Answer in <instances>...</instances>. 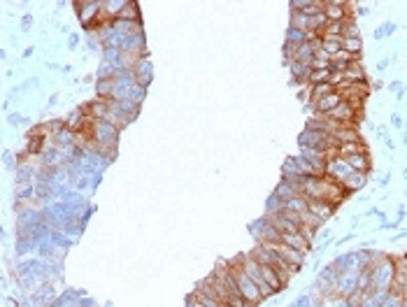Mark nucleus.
I'll return each instance as SVG.
<instances>
[{
	"label": "nucleus",
	"instance_id": "nucleus-1",
	"mask_svg": "<svg viewBox=\"0 0 407 307\" xmlns=\"http://www.w3.org/2000/svg\"><path fill=\"white\" fill-rule=\"evenodd\" d=\"M228 268H231V275L235 277L237 289H240V296L247 300V305H249V307H252V305H258V302L263 300V296H261V291H258L256 284H254L252 279H249V275H247V272L242 270V258L233 261Z\"/></svg>",
	"mask_w": 407,
	"mask_h": 307
},
{
	"label": "nucleus",
	"instance_id": "nucleus-2",
	"mask_svg": "<svg viewBox=\"0 0 407 307\" xmlns=\"http://www.w3.org/2000/svg\"><path fill=\"white\" fill-rule=\"evenodd\" d=\"M352 166H349L347 161H344V158H335V161H328L326 163V172H323V175L326 177H331V179H335V181H344L347 179L349 175H352Z\"/></svg>",
	"mask_w": 407,
	"mask_h": 307
},
{
	"label": "nucleus",
	"instance_id": "nucleus-3",
	"mask_svg": "<svg viewBox=\"0 0 407 307\" xmlns=\"http://www.w3.org/2000/svg\"><path fill=\"white\" fill-rule=\"evenodd\" d=\"M347 7L349 3H340V0H326L323 3V14L328 21H347Z\"/></svg>",
	"mask_w": 407,
	"mask_h": 307
},
{
	"label": "nucleus",
	"instance_id": "nucleus-4",
	"mask_svg": "<svg viewBox=\"0 0 407 307\" xmlns=\"http://www.w3.org/2000/svg\"><path fill=\"white\" fill-rule=\"evenodd\" d=\"M340 103H344V98H342L337 91H333L331 96H326V98H321L319 103H314V110H317L321 116H326V114H331V112L335 110Z\"/></svg>",
	"mask_w": 407,
	"mask_h": 307
},
{
	"label": "nucleus",
	"instance_id": "nucleus-5",
	"mask_svg": "<svg viewBox=\"0 0 407 307\" xmlns=\"http://www.w3.org/2000/svg\"><path fill=\"white\" fill-rule=\"evenodd\" d=\"M281 242L302 254H307V249H310V240H307L302 233H281Z\"/></svg>",
	"mask_w": 407,
	"mask_h": 307
},
{
	"label": "nucleus",
	"instance_id": "nucleus-6",
	"mask_svg": "<svg viewBox=\"0 0 407 307\" xmlns=\"http://www.w3.org/2000/svg\"><path fill=\"white\" fill-rule=\"evenodd\" d=\"M307 210L314 214L317 219H321V221H326L328 217L333 214V210H335V205H331V202H323V200H307Z\"/></svg>",
	"mask_w": 407,
	"mask_h": 307
},
{
	"label": "nucleus",
	"instance_id": "nucleus-7",
	"mask_svg": "<svg viewBox=\"0 0 407 307\" xmlns=\"http://www.w3.org/2000/svg\"><path fill=\"white\" fill-rule=\"evenodd\" d=\"M261 265V263H258ZM261 275H263V279H266V284L272 289V291H281L284 289V282H281V277L277 275V270L275 268H270V265H261Z\"/></svg>",
	"mask_w": 407,
	"mask_h": 307
},
{
	"label": "nucleus",
	"instance_id": "nucleus-8",
	"mask_svg": "<svg viewBox=\"0 0 407 307\" xmlns=\"http://www.w3.org/2000/svg\"><path fill=\"white\" fill-rule=\"evenodd\" d=\"M344 161L352 166L354 172H368L370 170V158H368V154H354V156H347Z\"/></svg>",
	"mask_w": 407,
	"mask_h": 307
},
{
	"label": "nucleus",
	"instance_id": "nucleus-9",
	"mask_svg": "<svg viewBox=\"0 0 407 307\" xmlns=\"http://www.w3.org/2000/svg\"><path fill=\"white\" fill-rule=\"evenodd\" d=\"M365 181H368L365 172H352L347 179L342 181V187L347 189V193H349V191H358L361 187H365Z\"/></svg>",
	"mask_w": 407,
	"mask_h": 307
},
{
	"label": "nucleus",
	"instance_id": "nucleus-10",
	"mask_svg": "<svg viewBox=\"0 0 407 307\" xmlns=\"http://www.w3.org/2000/svg\"><path fill=\"white\" fill-rule=\"evenodd\" d=\"M342 75H344V81H349V84H361V81H365V72H363L358 60H354L352 68H349L347 72H342Z\"/></svg>",
	"mask_w": 407,
	"mask_h": 307
},
{
	"label": "nucleus",
	"instance_id": "nucleus-11",
	"mask_svg": "<svg viewBox=\"0 0 407 307\" xmlns=\"http://www.w3.org/2000/svg\"><path fill=\"white\" fill-rule=\"evenodd\" d=\"M331 75H333L331 68H323V70H314V68H312L307 84H310V86H314V84H328V81H331Z\"/></svg>",
	"mask_w": 407,
	"mask_h": 307
},
{
	"label": "nucleus",
	"instance_id": "nucleus-12",
	"mask_svg": "<svg viewBox=\"0 0 407 307\" xmlns=\"http://www.w3.org/2000/svg\"><path fill=\"white\" fill-rule=\"evenodd\" d=\"M333 91H335V86L328 81V84H314L312 86V103H319L321 98H326V96H331Z\"/></svg>",
	"mask_w": 407,
	"mask_h": 307
},
{
	"label": "nucleus",
	"instance_id": "nucleus-13",
	"mask_svg": "<svg viewBox=\"0 0 407 307\" xmlns=\"http://www.w3.org/2000/svg\"><path fill=\"white\" fill-rule=\"evenodd\" d=\"M342 49V37H321V51L328 56H335Z\"/></svg>",
	"mask_w": 407,
	"mask_h": 307
},
{
	"label": "nucleus",
	"instance_id": "nucleus-14",
	"mask_svg": "<svg viewBox=\"0 0 407 307\" xmlns=\"http://www.w3.org/2000/svg\"><path fill=\"white\" fill-rule=\"evenodd\" d=\"M361 47H363V42H361V37H342V49L344 51H349L352 56H361Z\"/></svg>",
	"mask_w": 407,
	"mask_h": 307
},
{
	"label": "nucleus",
	"instance_id": "nucleus-15",
	"mask_svg": "<svg viewBox=\"0 0 407 307\" xmlns=\"http://www.w3.org/2000/svg\"><path fill=\"white\" fill-rule=\"evenodd\" d=\"M342 35H344V21H328L321 37H342Z\"/></svg>",
	"mask_w": 407,
	"mask_h": 307
},
{
	"label": "nucleus",
	"instance_id": "nucleus-16",
	"mask_svg": "<svg viewBox=\"0 0 407 307\" xmlns=\"http://www.w3.org/2000/svg\"><path fill=\"white\" fill-rule=\"evenodd\" d=\"M119 19H133V21H140V10H137L135 3H126L124 10H121Z\"/></svg>",
	"mask_w": 407,
	"mask_h": 307
},
{
	"label": "nucleus",
	"instance_id": "nucleus-17",
	"mask_svg": "<svg viewBox=\"0 0 407 307\" xmlns=\"http://www.w3.org/2000/svg\"><path fill=\"white\" fill-rule=\"evenodd\" d=\"M342 37H358V26L354 21H344V35Z\"/></svg>",
	"mask_w": 407,
	"mask_h": 307
},
{
	"label": "nucleus",
	"instance_id": "nucleus-18",
	"mask_svg": "<svg viewBox=\"0 0 407 307\" xmlns=\"http://www.w3.org/2000/svg\"><path fill=\"white\" fill-rule=\"evenodd\" d=\"M110 91H114V81L110 79ZM98 93L100 96H107V86H98Z\"/></svg>",
	"mask_w": 407,
	"mask_h": 307
},
{
	"label": "nucleus",
	"instance_id": "nucleus-19",
	"mask_svg": "<svg viewBox=\"0 0 407 307\" xmlns=\"http://www.w3.org/2000/svg\"><path fill=\"white\" fill-rule=\"evenodd\" d=\"M221 307H231V305H221Z\"/></svg>",
	"mask_w": 407,
	"mask_h": 307
}]
</instances>
